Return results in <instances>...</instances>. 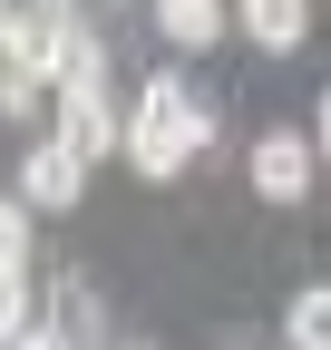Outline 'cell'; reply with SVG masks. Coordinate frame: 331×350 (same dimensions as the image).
<instances>
[{"mask_svg": "<svg viewBox=\"0 0 331 350\" xmlns=\"http://www.w3.org/2000/svg\"><path fill=\"white\" fill-rule=\"evenodd\" d=\"M156 29L176 49H215L224 39V0H156Z\"/></svg>", "mask_w": 331, "mask_h": 350, "instance_id": "cell-7", "label": "cell"}, {"mask_svg": "<svg viewBox=\"0 0 331 350\" xmlns=\"http://www.w3.org/2000/svg\"><path fill=\"white\" fill-rule=\"evenodd\" d=\"M321 146H331V88H321Z\"/></svg>", "mask_w": 331, "mask_h": 350, "instance_id": "cell-13", "label": "cell"}, {"mask_svg": "<svg viewBox=\"0 0 331 350\" xmlns=\"http://www.w3.org/2000/svg\"><path fill=\"white\" fill-rule=\"evenodd\" d=\"M204 137H215V107H204L185 78L156 68V78L137 88V107H127V165L166 185V175H185V165L204 156Z\"/></svg>", "mask_w": 331, "mask_h": 350, "instance_id": "cell-1", "label": "cell"}, {"mask_svg": "<svg viewBox=\"0 0 331 350\" xmlns=\"http://www.w3.org/2000/svg\"><path fill=\"white\" fill-rule=\"evenodd\" d=\"M243 175H254L263 204H302L312 195V137H302V126H263L254 156H243Z\"/></svg>", "mask_w": 331, "mask_h": 350, "instance_id": "cell-3", "label": "cell"}, {"mask_svg": "<svg viewBox=\"0 0 331 350\" xmlns=\"http://www.w3.org/2000/svg\"><path fill=\"white\" fill-rule=\"evenodd\" d=\"M78 195H88V156L59 146V137H39V146L20 156V204H29V214H68Z\"/></svg>", "mask_w": 331, "mask_h": 350, "instance_id": "cell-4", "label": "cell"}, {"mask_svg": "<svg viewBox=\"0 0 331 350\" xmlns=\"http://www.w3.org/2000/svg\"><path fill=\"white\" fill-rule=\"evenodd\" d=\"M59 88H107V49L88 29H78V49H68V68H59Z\"/></svg>", "mask_w": 331, "mask_h": 350, "instance_id": "cell-10", "label": "cell"}, {"mask_svg": "<svg viewBox=\"0 0 331 350\" xmlns=\"http://www.w3.org/2000/svg\"><path fill=\"white\" fill-rule=\"evenodd\" d=\"M302 29H312V0H243V39L254 49H302Z\"/></svg>", "mask_w": 331, "mask_h": 350, "instance_id": "cell-6", "label": "cell"}, {"mask_svg": "<svg viewBox=\"0 0 331 350\" xmlns=\"http://www.w3.org/2000/svg\"><path fill=\"white\" fill-rule=\"evenodd\" d=\"M282 340H293V350H331V282L293 292V312H282Z\"/></svg>", "mask_w": 331, "mask_h": 350, "instance_id": "cell-8", "label": "cell"}, {"mask_svg": "<svg viewBox=\"0 0 331 350\" xmlns=\"http://www.w3.org/2000/svg\"><path fill=\"white\" fill-rule=\"evenodd\" d=\"M39 98H49L39 78H0V107H10V117H39Z\"/></svg>", "mask_w": 331, "mask_h": 350, "instance_id": "cell-11", "label": "cell"}, {"mask_svg": "<svg viewBox=\"0 0 331 350\" xmlns=\"http://www.w3.org/2000/svg\"><path fill=\"white\" fill-rule=\"evenodd\" d=\"M29 10H68V0H29Z\"/></svg>", "mask_w": 331, "mask_h": 350, "instance_id": "cell-14", "label": "cell"}, {"mask_svg": "<svg viewBox=\"0 0 331 350\" xmlns=\"http://www.w3.org/2000/svg\"><path fill=\"white\" fill-rule=\"evenodd\" d=\"M10 350H68V340H59V331H49V321H39V331H20V340H10Z\"/></svg>", "mask_w": 331, "mask_h": 350, "instance_id": "cell-12", "label": "cell"}, {"mask_svg": "<svg viewBox=\"0 0 331 350\" xmlns=\"http://www.w3.org/2000/svg\"><path fill=\"white\" fill-rule=\"evenodd\" d=\"M0 49H10V78H39V88H59L68 49H78V20L68 10H10V29H0Z\"/></svg>", "mask_w": 331, "mask_h": 350, "instance_id": "cell-2", "label": "cell"}, {"mask_svg": "<svg viewBox=\"0 0 331 350\" xmlns=\"http://www.w3.org/2000/svg\"><path fill=\"white\" fill-rule=\"evenodd\" d=\"M49 331H59L68 350H78V340H98V301H88V282H68V292H59V321H49Z\"/></svg>", "mask_w": 331, "mask_h": 350, "instance_id": "cell-9", "label": "cell"}, {"mask_svg": "<svg viewBox=\"0 0 331 350\" xmlns=\"http://www.w3.org/2000/svg\"><path fill=\"white\" fill-rule=\"evenodd\" d=\"M59 146H78V156H107V146H127V117L107 107V88H59Z\"/></svg>", "mask_w": 331, "mask_h": 350, "instance_id": "cell-5", "label": "cell"}]
</instances>
